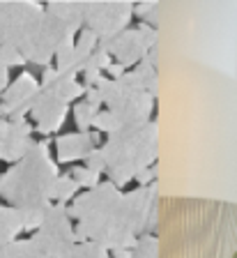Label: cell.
<instances>
[{"instance_id": "6da1fadb", "label": "cell", "mask_w": 237, "mask_h": 258, "mask_svg": "<svg viewBox=\"0 0 237 258\" xmlns=\"http://www.w3.org/2000/svg\"><path fill=\"white\" fill-rule=\"evenodd\" d=\"M232 258H237V251H235V256H232Z\"/></svg>"}]
</instances>
